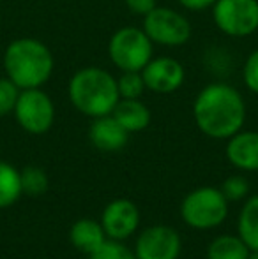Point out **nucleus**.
Wrapping results in <instances>:
<instances>
[{
    "label": "nucleus",
    "instance_id": "1",
    "mask_svg": "<svg viewBox=\"0 0 258 259\" xmlns=\"http://www.w3.org/2000/svg\"><path fill=\"white\" fill-rule=\"evenodd\" d=\"M196 127L214 140H228L246 122V103L241 92L228 83H209L193 103Z\"/></svg>",
    "mask_w": 258,
    "mask_h": 259
},
{
    "label": "nucleus",
    "instance_id": "2",
    "mask_svg": "<svg viewBox=\"0 0 258 259\" xmlns=\"http://www.w3.org/2000/svg\"><path fill=\"white\" fill-rule=\"evenodd\" d=\"M55 60L50 48L34 37H20L7 45L4 69L20 90L41 89L53 74Z\"/></svg>",
    "mask_w": 258,
    "mask_h": 259
},
{
    "label": "nucleus",
    "instance_id": "3",
    "mask_svg": "<svg viewBox=\"0 0 258 259\" xmlns=\"http://www.w3.org/2000/svg\"><path fill=\"white\" fill-rule=\"evenodd\" d=\"M67 94L71 104L90 118L110 115L121 101L117 78L101 67H83L76 71L69 79Z\"/></svg>",
    "mask_w": 258,
    "mask_h": 259
},
{
    "label": "nucleus",
    "instance_id": "4",
    "mask_svg": "<svg viewBox=\"0 0 258 259\" xmlns=\"http://www.w3.org/2000/svg\"><path fill=\"white\" fill-rule=\"evenodd\" d=\"M108 57L119 71H141L154 57V42L143 28L122 27L110 37Z\"/></svg>",
    "mask_w": 258,
    "mask_h": 259
},
{
    "label": "nucleus",
    "instance_id": "5",
    "mask_svg": "<svg viewBox=\"0 0 258 259\" xmlns=\"http://www.w3.org/2000/svg\"><path fill=\"white\" fill-rule=\"evenodd\" d=\"M184 222L195 229H212L228 215V199L219 189L200 187L184 198L180 205Z\"/></svg>",
    "mask_w": 258,
    "mask_h": 259
},
{
    "label": "nucleus",
    "instance_id": "6",
    "mask_svg": "<svg viewBox=\"0 0 258 259\" xmlns=\"http://www.w3.org/2000/svg\"><path fill=\"white\" fill-rule=\"evenodd\" d=\"M212 18L223 34L248 37L258 30V0H216Z\"/></svg>",
    "mask_w": 258,
    "mask_h": 259
},
{
    "label": "nucleus",
    "instance_id": "7",
    "mask_svg": "<svg viewBox=\"0 0 258 259\" xmlns=\"http://www.w3.org/2000/svg\"><path fill=\"white\" fill-rule=\"evenodd\" d=\"M143 30L154 45L179 48L191 37V25L186 16L170 7H154L143 16Z\"/></svg>",
    "mask_w": 258,
    "mask_h": 259
},
{
    "label": "nucleus",
    "instance_id": "8",
    "mask_svg": "<svg viewBox=\"0 0 258 259\" xmlns=\"http://www.w3.org/2000/svg\"><path fill=\"white\" fill-rule=\"evenodd\" d=\"M13 113L21 129L35 136L48 133L55 122L53 101L41 89L21 90Z\"/></svg>",
    "mask_w": 258,
    "mask_h": 259
},
{
    "label": "nucleus",
    "instance_id": "9",
    "mask_svg": "<svg viewBox=\"0 0 258 259\" xmlns=\"http://www.w3.org/2000/svg\"><path fill=\"white\" fill-rule=\"evenodd\" d=\"M180 254V236L168 226L147 228L136 240V259H177Z\"/></svg>",
    "mask_w": 258,
    "mask_h": 259
},
{
    "label": "nucleus",
    "instance_id": "10",
    "mask_svg": "<svg viewBox=\"0 0 258 259\" xmlns=\"http://www.w3.org/2000/svg\"><path fill=\"white\" fill-rule=\"evenodd\" d=\"M147 90L156 94H172L182 87L186 79L184 65L172 57H152L141 69Z\"/></svg>",
    "mask_w": 258,
    "mask_h": 259
},
{
    "label": "nucleus",
    "instance_id": "11",
    "mask_svg": "<svg viewBox=\"0 0 258 259\" xmlns=\"http://www.w3.org/2000/svg\"><path fill=\"white\" fill-rule=\"evenodd\" d=\"M140 224V211L129 199H115L104 208L101 226L110 240L129 238Z\"/></svg>",
    "mask_w": 258,
    "mask_h": 259
},
{
    "label": "nucleus",
    "instance_id": "12",
    "mask_svg": "<svg viewBox=\"0 0 258 259\" xmlns=\"http://www.w3.org/2000/svg\"><path fill=\"white\" fill-rule=\"evenodd\" d=\"M90 143L101 152H119L128 145L129 133L117 122L114 115L94 118L89 129Z\"/></svg>",
    "mask_w": 258,
    "mask_h": 259
},
{
    "label": "nucleus",
    "instance_id": "13",
    "mask_svg": "<svg viewBox=\"0 0 258 259\" xmlns=\"http://www.w3.org/2000/svg\"><path fill=\"white\" fill-rule=\"evenodd\" d=\"M227 157L239 169L258 171V133L241 129L228 138Z\"/></svg>",
    "mask_w": 258,
    "mask_h": 259
},
{
    "label": "nucleus",
    "instance_id": "14",
    "mask_svg": "<svg viewBox=\"0 0 258 259\" xmlns=\"http://www.w3.org/2000/svg\"><path fill=\"white\" fill-rule=\"evenodd\" d=\"M69 238L80 252L92 254L106 242V233H104L101 222L94 221V219H80L72 224Z\"/></svg>",
    "mask_w": 258,
    "mask_h": 259
},
{
    "label": "nucleus",
    "instance_id": "15",
    "mask_svg": "<svg viewBox=\"0 0 258 259\" xmlns=\"http://www.w3.org/2000/svg\"><path fill=\"white\" fill-rule=\"evenodd\" d=\"M112 115L129 134L140 133L151 123V109L140 99H121L115 104Z\"/></svg>",
    "mask_w": 258,
    "mask_h": 259
},
{
    "label": "nucleus",
    "instance_id": "16",
    "mask_svg": "<svg viewBox=\"0 0 258 259\" xmlns=\"http://www.w3.org/2000/svg\"><path fill=\"white\" fill-rule=\"evenodd\" d=\"M237 231L249 250H258V194L249 198L239 215Z\"/></svg>",
    "mask_w": 258,
    "mask_h": 259
},
{
    "label": "nucleus",
    "instance_id": "17",
    "mask_svg": "<svg viewBox=\"0 0 258 259\" xmlns=\"http://www.w3.org/2000/svg\"><path fill=\"white\" fill-rule=\"evenodd\" d=\"M249 247L241 236L223 235L217 236L207 249V259H248Z\"/></svg>",
    "mask_w": 258,
    "mask_h": 259
},
{
    "label": "nucleus",
    "instance_id": "18",
    "mask_svg": "<svg viewBox=\"0 0 258 259\" xmlns=\"http://www.w3.org/2000/svg\"><path fill=\"white\" fill-rule=\"evenodd\" d=\"M21 191L20 171L9 162L0 160V208H7L20 199Z\"/></svg>",
    "mask_w": 258,
    "mask_h": 259
},
{
    "label": "nucleus",
    "instance_id": "19",
    "mask_svg": "<svg viewBox=\"0 0 258 259\" xmlns=\"http://www.w3.org/2000/svg\"><path fill=\"white\" fill-rule=\"evenodd\" d=\"M21 191L28 196H41L48 191V177L41 167L28 166L20 171Z\"/></svg>",
    "mask_w": 258,
    "mask_h": 259
},
{
    "label": "nucleus",
    "instance_id": "20",
    "mask_svg": "<svg viewBox=\"0 0 258 259\" xmlns=\"http://www.w3.org/2000/svg\"><path fill=\"white\" fill-rule=\"evenodd\" d=\"M119 96L121 99H140L141 94L147 90L141 71H126L117 78Z\"/></svg>",
    "mask_w": 258,
    "mask_h": 259
},
{
    "label": "nucleus",
    "instance_id": "21",
    "mask_svg": "<svg viewBox=\"0 0 258 259\" xmlns=\"http://www.w3.org/2000/svg\"><path fill=\"white\" fill-rule=\"evenodd\" d=\"M89 259H136V256L119 240H106L99 249L89 254Z\"/></svg>",
    "mask_w": 258,
    "mask_h": 259
},
{
    "label": "nucleus",
    "instance_id": "22",
    "mask_svg": "<svg viewBox=\"0 0 258 259\" xmlns=\"http://www.w3.org/2000/svg\"><path fill=\"white\" fill-rule=\"evenodd\" d=\"M20 92L21 90L9 78H0V116H6L14 111Z\"/></svg>",
    "mask_w": 258,
    "mask_h": 259
},
{
    "label": "nucleus",
    "instance_id": "23",
    "mask_svg": "<svg viewBox=\"0 0 258 259\" xmlns=\"http://www.w3.org/2000/svg\"><path fill=\"white\" fill-rule=\"evenodd\" d=\"M221 192L228 201H239V199L246 198L249 192V184L246 178L242 177H230L223 182L221 185Z\"/></svg>",
    "mask_w": 258,
    "mask_h": 259
},
{
    "label": "nucleus",
    "instance_id": "24",
    "mask_svg": "<svg viewBox=\"0 0 258 259\" xmlns=\"http://www.w3.org/2000/svg\"><path fill=\"white\" fill-rule=\"evenodd\" d=\"M242 79L248 90L253 94H258V50L249 53V57L244 62V69H242Z\"/></svg>",
    "mask_w": 258,
    "mask_h": 259
},
{
    "label": "nucleus",
    "instance_id": "25",
    "mask_svg": "<svg viewBox=\"0 0 258 259\" xmlns=\"http://www.w3.org/2000/svg\"><path fill=\"white\" fill-rule=\"evenodd\" d=\"M124 2L131 13L140 14V16H145V14L151 13L154 7H158L156 0H124Z\"/></svg>",
    "mask_w": 258,
    "mask_h": 259
},
{
    "label": "nucleus",
    "instance_id": "26",
    "mask_svg": "<svg viewBox=\"0 0 258 259\" xmlns=\"http://www.w3.org/2000/svg\"><path fill=\"white\" fill-rule=\"evenodd\" d=\"M177 2L190 11H205L214 6L216 0H177Z\"/></svg>",
    "mask_w": 258,
    "mask_h": 259
},
{
    "label": "nucleus",
    "instance_id": "27",
    "mask_svg": "<svg viewBox=\"0 0 258 259\" xmlns=\"http://www.w3.org/2000/svg\"><path fill=\"white\" fill-rule=\"evenodd\" d=\"M248 259H258V250H251V252H249V257Z\"/></svg>",
    "mask_w": 258,
    "mask_h": 259
}]
</instances>
